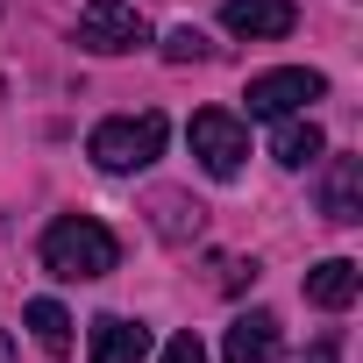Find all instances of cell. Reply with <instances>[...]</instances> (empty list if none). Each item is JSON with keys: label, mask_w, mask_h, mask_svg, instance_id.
<instances>
[{"label": "cell", "mask_w": 363, "mask_h": 363, "mask_svg": "<svg viewBox=\"0 0 363 363\" xmlns=\"http://www.w3.org/2000/svg\"><path fill=\"white\" fill-rule=\"evenodd\" d=\"M43 271L50 278H65V285H93V278H107L114 264H121V242H114V228L107 221H93V214H57L50 228H43Z\"/></svg>", "instance_id": "1"}, {"label": "cell", "mask_w": 363, "mask_h": 363, "mask_svg": "<svg viewBox=\"0 0 363 363\" xmlns=\"http://www.w3.org/2000/svg\"><path fill=\"white\" fill-rule=\"evenodd\" d=\"M164 114H114V121H100L93 135H86V157L100 164V171H114V178H128V171H150L157 157H164Z\"/></svg>", "instance_id": "2"}, {"label": "cell", "mask_w": 363, "mask_h": 363, "mask_svg": "<svg viewBox=\"0 0 363 363\" xmlns=\"http://www.w3.org/2000/svg\"><path fill=\"white\" fill-rule=\"evenodd\" d=\"M143 43H150L143 8H128V0H86V8H79V50H93V57H128V50H143Z\"/></svg>", "instance_id": "3"}, {"label": "cell", "mask_w": 363, "mask_h": 363, "mask_svg": "<svg viewBox=\"0 0 363 363\" xmlns=\"http://www.w3.org/2000/svg\"><path fill=\"white\" fill-rule=\"evenodd\" d=\"M186 135H193V157H200L207 178H235L242 157H250V128H242L228 107H200V114L186 121Z\"/></svg>", "instance_id": "4"}, {"label": "cell", "mask_w": 363, "mask_h": 363, "mask_svg": "<svg viewBox=\"0 0 363 363\" xmlns=\"http://www.w3.org/2000/svg\"><path fill=\"white\" fill-rule=\"evenodd\" d=\"M320 93H328L320 72H306V65H278V72H257L242 100H250L257 121H285V114H306V100H320Z\"/></svg>", "instance_id": "5"}, {"label": "cell", "mask_w": 363, "mask_h": 363, "mask_svg": "<svg viewBox=\"0 0 363 363\" xmlns=\"http://www.w3.org/2000/svg\"><path fill=\"white\" fill-rule=\"evenodd\" d=\"M278 313L271 306H250V313H235L228 320V335H221V363H271L278 356Z\"/></svg>", "instance_id": "6"}, {"label": "cell", "mask_w": 363, "mask_h": 363, "mask_svg": "<svg viewBox=\"0 0 363 363\" xmlns=\"http://www.w3.org/2000/svg\"><path fill=\"white\" fill-rule=\"evenodd\" d=\"M292 22H299L292 0H228V8H221V29L228 36H257V43L292 36Z\"/></svg>", "instance_id": "7"}, {"label": "cell", "mask_w": 363, "mask_h": 363, "mask_svg": "<svg viewBox=\"0 0 363 363\" xmlns=\"http://www.w3.org/2000/svg\"><path fill=\"white\" fill-rule=\"evenodd\" d=\"M320 214H328L335 228H356V221H363V157H328Z\"/></svg>", "instance_id": "8"}, {"label": "cell", "mask_w": 363, "mask_h": 363, "mask_svg": "<svg viewBox=\"0 0 363 363\" xmlns=\"http://www.w3.org/2000/svg\"><path fill=\"white\" fill-rule=\"evenodd\" d=\"M356 292H363V264H349V257H328V264H313V271H306V299H313L320 313L356 306Z\"/></svg>", "instance_id": "9"}, {"label": "cell", "mask_w": 363, "mask_h": 363, "mask_svg": "<svg viewBox=\"0 0 363 363\" xmlns=\"http://www.w3.org/2000/svg\"><path fill=\"white\" fill-rule=\"evenodd\" d=\"M150 356V328L128 313H100L93 320V363H143Z\"/></svg>", "instance_id": "10"}, {"label": "cell", "mask_w": 363, "mask_h": 363, "mask_svg": "<svg viewBox=\"0 0 363 363\" xmlns=\"http://www.w3.org/2000/svg\"><path fill=\"white\" fill-rule=\"evenodd\" d=\"M271 157H278L285 171H306V164H320V157H328V135H320V121H313V114H285V121H278V135H271Z\"/></svg>", "instance_id": "11"}, {"label": "cell", "mask_w": 363, "mask_h": 363, "mask_svg": "<svg viewBox=\"0 0 363 363\" xmlns=\"http://www.w3.org/2000/svg\"><path fill=\"white\" fill-rule=\"evenodd\" d=\"M29 335H36V349L43 356H72V313L57 306V299H29Z\"/></svg>", "instance_id": "12"}, {"label": "cell", "mask_w": 363, "mask_h": 363, "mask_svg": "<svg viewBox=\"0 0 363 363\" xmlns=\"http://www.w3.org/2000/svg\"><path fill=\"white\" fill-rule=\"evenodd\" d=\"M200 221H207V207H200V200H186V193H157V228H164L171 242L200 235Z\"/></svg>", "instance_id": "13"}, {"label": "cell", "mask_w": 363, "mask_h": 363, "mask_svg": "<svg viewBox=\"0 0 363 363\" xmlns=\"http://www.w3.org/2000/svg\"><path fill=\"white\" fill-rule=\"evenodd\" d=\"M157 50H164L171 65H200V57H207L214 43H207V36H200V29L186 22V29H164V43H157Z\"/></svg>", "instance_id": "14"}, {"label": "cell", "mask_w": 363, "mask_h": 363, "mask_svg": "<svg viewBox=\"0 0 363 363\" xmlns=\"http://www.w3.org/2000/svg\"><path fill=\"white\" fill-rule=\"evenodd\" d=\"M157 363H207V342H200L193 328H178V335L164 342V356H157Z\"/></svg>", "instance_id": "15"}, {"label": "cell", "mask_w": 363, "mask_h": 363, "mask_svg": "<svg viewBox=\"0 0 363 363\" xmlns=\"http://www.w3.org/2000/svg\"><path fill=\"white\" fill-rule=\"evenodd\" d=\"M299 363H342V335H320V342H313Z\"/></svg>", "instance_id": "16"}, {"label": "cell", "mask_w": 363, "mask_h": 363, "mask_svg": "<svg viewBox=\"0 0 363 363\" xmlns=\"http://www.w3.org/2000/svg\"><path fill=\"white\" fill-rule=\"evenodd\" d=\"M0 363H15V335L8 328H0Z\"/></svg>", "instance_id": "17"}]
</instances>
